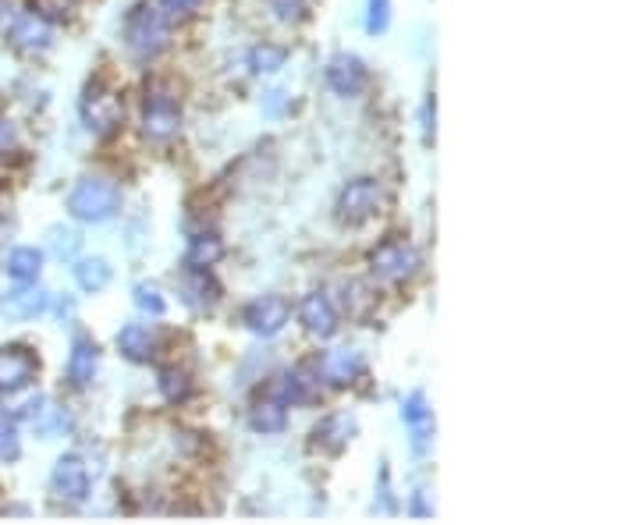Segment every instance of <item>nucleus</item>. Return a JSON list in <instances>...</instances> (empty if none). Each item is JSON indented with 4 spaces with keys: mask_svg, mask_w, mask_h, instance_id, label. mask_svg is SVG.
<instances>
[{
    "mask_svg": "<svg viewBox=\"0 0 639 525\" xmlns=\"http://www.w3.org/2000/svg\"><path fill=\"white\" fill-rule=\"evenodd\" d=\"M167 14L154 4H136L125 19V43L136 57H157L167 46Z\"/></svg>",
    "mask_w": 639,
    "mask_h": 525,
    "instance_id": "f257e3e1",
    "label": "nucleus"
},
{
    "mask_svg": "<svg viewBox=\"0 0 639 525\" xmlns=\"http://www.w3.org/2000/svg\"><path fill=\"white\" fill-rule=\"evenodd\" d=\"M122 207V189L111 178H82L75 185V192L69 196L72 217L86 220V224H99V220H111Z\"/></svg>",
    "mask_w": 639,
    "mask_h": 525,
    "instance_id": "f03ea898",
    "label": "nucleus"
},
{
    "mask_svg": "<svg viewBox=\"0 0 639 525\" xmlns=\"http://www.w3.org/2000/svg\"><path fill=\"white\" fill-rule=\"evenodd\" d=\"M181 125V107H178V96L167 82H149L146 86V99H143V132L146 139L164 143L171 139Z\"/></svg>",
    "mask_w": 639,
    "mask_h": 525,
    "instance_id": "7ed1b4c3",
    "label": "nucleus"
},
{
    "mask_svg": "<svg viewBox=\"0 0 639 525\" xmlns=\"http://www.w3.org/2000/svg\"><path fill=\"white\" fill-rule=\"evenodd\" d=\"M82 125H86L93 135H111L117 132V125L125 122V104L111 86L104 82H90L86 96H82Z\"/></svg>",
    "mask_w": 639,
    "mask_h": 525,
    "instance_id": "20e7f679",
    "label": "nucleus"
},
{
    "mask_svg": "<svg viewBox=\"0 0 639 525\" xmlns=\"http://www.w3.org/2000/svg\"><path fill=\"white\" fill-rule=\"evenodd\" d=\"M369 270H374V277L380 281L401 284L419 274V252L406 239H388L369 252Z\"/></svg>",
    "mask_w": 639,
    "mask_h": 525,
    "instance_id": "39448f33",
    "label": "nucleus"
},
{
    "mask_svg": "<svg viewBox=\"0 0 639 525\" xmlns=\"http://www.w3.org/2000/svg\"><path fill=\"white\" fill-rule=\"evenodd\" d=\"M380 181L374 178H356V181H348L342 196H338V220L348 228H356V224H366L369 217H374L380 210Z\"/></svg>",
    "mask_w": 639,
    "mask_h": 525,
    "instance_id": "423d86ee",
    "label": "nucleus"
},
{
    "mask_svg": "<svg viewBox=\"0 0 639 525\" xmlns=\"http://www.w3.org/2000/svg\"><path fill=\"white\" fill-rule=\"evenodd\" d=\"M36 372H40V359L32 348H25V345L0 348V395L22 391V387L36 380Z\"/></svg>",
    "mask_w": 639,
    "mask_h": 525,
    "instance_id": "0eeeda50",
    "label": "nucleus"
},
{
    "mask_svg": "<svg viewBox=\"0 0 639 525\" xmlns=\"http://www.w3.org/2000/svg\"><path fill=\"white\" fill-rule=\"evenodd\" d=\"M50 486L61 501H72L82 504L90 497V469L78 454H61L57 465H54V476H50Z\"/></svg>",
    "mask_w": 639,
    "mask_h": 525,
    "instance_id": "6e6552de",
    "label": "nucleus"
},
{
    "mask_svg": "<svg viewBox=\"0 0 639 525\" xmlns=\"http://www.w3.org/2000/svg\"><path fill=\"white\" fill-rule=\"evenodd\" d=\"M369 82L366 64L356 54H334L327 61V86L338 96H359Z\"/></svg>",
    "mask_w": 639,
    "mask_h": 525,
    "instance_id": "1a4fd4ad",
    "label": "nucleus"
},
{
    "mask_svg": "<svg viewBox=\"0 0 639 525\" xmlns=\"http://www.w3.org/2000/svg\"><path fill=\"white\" fill-rule=\"evenodd\" d=\"M245 324L252 334H263V337H274L284 324H289V302L281 295H263L256 302L245 306Z\"/></svg>",
    "mask_w": 639,
    "mask_h": 525,
    "instance_id": "9d476101",
    "label": "nucleus"
},
{
    "mask_svg": "<svg viewBox=\"0 0 639 525\" xmlns=\"http://www.w3.org/2000/svg\"><path fill=\"white\" fill-rule=\"evenodd\" d=\"M8 43L14 50H22V54H43V50H50V43H54V32H50V22H43L40 14H22V19L11 22Z\"/></svg>",
    "mask_w": 639,
    "mask_h": 525,
    "instance_id": "9b49d317",
    "label": "nucleus"
},
{
    "mask_svg": "<svg viewBox=\"0 0 639 525\" xmlns=\"http://www.w3.org/2000/svg\"><path fill=\"white\" fill-rule=\"evenodd\" d=\"M298 319L313 337H331L338 330V313H334V302L324 292H310L298 302Z\"/></svg>",
    "mask_w": 639,
    "mask_h": 525,
    "instance_id": "f8f14e48",
    "label": "nucleus"
},
{
    "mask_svg": "<svg viewBox=\"0 0 639 525\" xmlns=\"http://www.w3.org/2000/svg\"><path fill=\"white\" fill-rule=\"evenodd\" d=\"M117 348H122V355L132 363H149L157 355V337L143 324H128L122 334H117Z\"/></svg>",
    "mask_w": 639,
    "mask_h": 525,
    "instance_id": "ddd939ff",
    "label": "nucleus"
},
{
    "mask_svg": "<svg viewBox=\"0 0 639 525\" xmlns=\"http://www.w3.org/2000/svg\"><path fill=\"white\" fill-rule=\"evenodd\" d=\"M96 363H99V348L86 337H78L72 345V355H69V380L72 387H90L93 377H96Z\"/></svg>",
    "mask_w": 639,
    "mask_h": 525,
    "instance_id": "4468645a",
    "label": "nucleus"
},
{
    "mask_svg": "<svg viewBox=\"0 0 639 525\" xmlns=\"http://www.w3.org/2000/svg\"><path fill=\"white\" fill-rule=\"evenodd\" d=\"M320 372H324V380L345 387V384H352L363 372V355L348 351V348H338V351H331L324 363H320Z\"/></svg>",
    "mask_w": 639,
    "mask_h": 525,
    "instance_id": "2eb2a0df",
    "label": "nucleus"
},
{
    "mask_svg": "<svg viewBox=\"0 0 639 525\" xmlns=\"http://www.w3.org/2000/svg\"><path fill=\"white\" fill-rule=\"evenodd\" d=\"M185 302L192 309H213L221 302V284L207 270H189V277H185Z\"/></svg>",
    "mask_w": 639,
    "mask_h": 525,
    "instance_id": "dca6fc26",
    "label": "nucleus"
},
{
    "mask_svg": "<svg viewBox=\"0 0 639 525\" xmlns=\"http://www.w3.org/2000/svg\"><path fill=\"white\" fill-rule=\"evenodd\" d=\"M352 433H356V422L345 419V416H331V419H324V422H320V427L313 430V440H316V448L338 454V451L348 444V440H352Z\"/></svg>",
    "mask_w": 639,
    "mask_h": 525,
    "instance_id": "f3484780",
    "label": "nucleus"
},
{
    "mask_svg": "<svg viewBox=\"0 0 639 525\" xmlns=\"http://www.w3.org/2000/svg\"><path fill=\"white\" fill-rule=\"evenodd\" d=\"M46 306H50V295L43 292V287H22V292H11L4 302H0V309H4L8 316H19V319L36 316Z\"/></svg>",
    "mask_w": 639,
    "mask_h": 525,
    "instance_id": "a211bd4d",
    "label": "nucleus"
},
{
    "mask_svg": "<svg viewBox=\"0 0 639 525\" xmlns=\"http://www.w3.org/2000/svg\"><path fill=\"white\" fill-rule=\"evenodd\" d=\"M401 419L409 422L416 451H423V448H427V440H430V409H427V398L419 395V391L409 395V401L401 405Z\"/></svg>",
    "mask_w": 639,
    "mask_h": 525,
    "instance_id": "6ab92c4d",
    "label": "nucleus"
},
{
    "mask_svg": "<svg viewBox=\"0 0 639 525\" xmlns=\"http://www.w3.org/2000/svg\"><path fill=\"white\" fill-rule=\"evenodd\" d=\"M284 422H289V412H284L281 398L256 401V405H252V412H249V427L256 433H281Z\"/></svg>",
    "mask_w": 639,
    "mask_h": 525,
    "instance_id": "aec40b11",
    "label": "nucleus"
},
{
    "mask_svg": "<svg viewBox=\"0 0 639 525\" xmlns=\"http://www.w3.org/2000/svg\"><path fill=\"white\" fill-rule=\"evenodd\" d=\"M40 270H43V252L32 249V245L14 249L8 256V274H11V281H19V284H32L40 277Z\"/></svg>",
    "mask_w": 639,
    "mask_h": 525,
    "instance_id": "412c9836",
    "label": "nucleus"
},
{
    "mask_svg": "<svg viewBox=\"0 0 639 525\" xmlns=\"http://www.w3.org/2000/svg\"><path fill=\"white\" fill-rule=\"evenodd\" d=\"M221 256H224V245H221L217 234H196L189 252H185V266H189V270H210Z\"/></svg>",
    "mask_w": 639,
    "mask_h": 525,
    "instance_id": "4be33fe9",
    "label": "nucleus"
},
{
    "mask_svg": "<svg viewBox=\"0 0 639 525\" xmlns=\"http://www.w3.org/2000/svg\"><path fill=\"white\" fill-rule=\"evenodd\" d=\"M313 387H316V380H310V369L284 372L281 384H277V398H281V401H292V405L310 401V398H313Z\"/></svg>",
    "mask_w": 639,
    "mask_h": 525,
    "instance_id": "5701e85b",
    "label": "nucleus"
},
{
    "mask_svg": "<svg viewBox=\"0 0 639 525\" xmlns=\"http://www.w3.org/2000/svg\"><path fill=\"white\" fill-rule=\"evenodd\" d=\"M157 384H160V395L171 401V405H178V401H185L192 395V380H189V372H181V369H160V377H157Z\"/></svg>",
    "mask_w": 639,
    "mask_h": 525,
    "instance_id": "b1692460",
    "label": "nucleus"
},
{
    "mask_svg": "<svg viewBox=\"0 0 639 525\" xmlns=\"http://www.w3.org/2000/svg\"><path fill=\"white\" fill-rule=\"evenodd\" d=\"M75 277L86 292H104V287L111 284V266L104 260H82L75 266Z\"/></svg>",
    "mask_w": 639,
    "mask_h": 525,
    "instance_id": "393cba45",
    "label": "nucleus"
},
{
    "mask_svg": "<svg viewBox=\"0 0 639 525\" xmlns=\"http://www.w3.org/2000/svg\"><path fill=\"white\" fill-rule=\"evenodd\" d=\"M342 302L348 316H366L369 306H374V295H369V287L363 281H348L342 284Z\"/></svg>",
    "mask_w": 639,
    "mask_h": 525,
    "instance_id": "a878e982",
    "label": "nucleus"
},
{
    "mask_svg": "<svg viewBox=\"0 0 639 525\" xmlns=\"http://www.w3.org/2000/svg\"><path fill=\"white\" fill-rule=\"evenodd\" d=\"M22 454V440H19V427L14 419L0 412V462H14Z\"/></svg>",
    "mask_w": 639,
    "mask_h": 525,
    "instance_id": "bb28decb",
    "label": "nucleus"
},
{
    "mask_svg": "<svg viewBox=\"0 0 639 525\" xmlns=\"http://www.w3.org/2000/svg\"><path fill=\"white\" fill-rule=\"evenodd\" d=\"M29 4H32V14H40L43 22H61L75 11L78 0H29Z\"/></svg>",
    "mask_w": 639,
    "mask_h": 525,
    "instance_id": "cd10ccee",
    "label": "nucleus"
},
{
    "mask_svg": "<svg viewBox=\"0 0 639 525\" xmlns=\"http://www.w3.org/2000/svg\"><path fill=\"white\" fill-rule=\"evenodd\" d=\"M391 25V0H369V14H366V29L380 36Z\"/></svg>",
    "mask_w": 639,
    "mask_h": 525,
    "instance_id": "c85d7f7f",
    "label": "nucleus"
},
{
    "mask_svg": "<svg viewBox=\"0 0 639 525\" xmlns=\"http://www.w3.org/2000/svg\"><path fill=\"white\" fill-rule=\"evenodd\" d=\"M284 50L281 46H256L252 50V67L256 72H277V67H284Z\"/></svg>",
    "mask_w": 639,
    "mask_h": 525,
    "instance_id": "c756f323",
    "label": "nucleus"
},
{
    "mask_svg": "<svg viewBox=\"0 0 639 525\" xmlns=\"http://www.w3.org/2000/svg\"><path fill=\"white\" fill-rule=\"evenodd\" d=\"M271 11L281 22H302L310 11V0H271Z\"/></svg>",
    "mask_w": 639,
    "mask_h": 525,
    "instance_id": "7c9ffc66",
    "label": "nucleus"
},
{
    "mask_svg": "<svg viewBox=\"0 0 639 525\" xmlns=\"http://www.w3.org/2000/svg\"><path fill=\"white\" fill-rule=\"evenodd\" d=\"M19 146H22L19 125H14L11 117H4V114H0V157H11V154H19Z\"/></svg>",
    "mask_w": 639,
    "mask_h": 525,
    "instance_id": "2f4dec72",
    "label": "nucleus"
},
{
    "mask_svg": "<svg viewBox=\"0 0 639 525\" xmlns=\"http://www.w3.org/2000/svg\"><path fill=\"white\" fill-rule=\"evenodd\" d=\"M136 306H139L143 313L160 316V313H164V298H160V292H157L154 284H139V287H136Z\"/></svg>",
    "mask_w": 639,
    "mask_h": 525,
    "instance_id": "473e14b6",
    "label": "nucleus"
},
{
    "mask_svg": "<svg viewBox=\"0 0 639 525\" xmlns=\"http://www.w3.org/2000/svg\"><path fill=\"white\" fill-rule=\"evenodd\" d=\"M160 4L171 19H189V14L199 8V0H160Z\"/></svg>",
    "mask_w": 639,
    "mask_h": 525,
    "instance_id": "72a5a7b5",
    "label": "nucleus"
},
{
    "mask_svg": "<svg viewBox=\"0 0 639 525\" xmlns=\"http://www.w3.org/2000/svg\"><path fill=\"white\" fill-rule=\"evenodd\" d=\"M412 515H433L430 507H427V501H423V494H416V497H412Z\"/></svg>",
    "mask_w": 639,
    "mask_h": 525,
    "instance_id": "f704fd0d",
    "label": "nucleus"
},
{
    "mask_svg": "<svg viewBox=\"0 0 639 525\" xmlns=\"http://www.w3.org/2000/svg\"><path fill=\"white\" fill-rule=\"evenodd\" d=\"M0 11H4V0H0Z\"/></svg>",
    "mask_w": 639,
    "mask_h": 525,
    "instance_id": "c9c22d12",
    "label": "nucleus"
}]
</instances>
